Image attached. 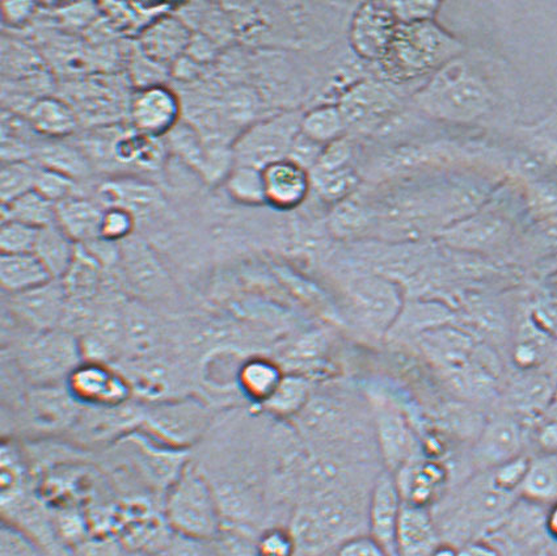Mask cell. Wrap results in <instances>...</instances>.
I'll return each instance as SVG.
<instances>
[{"label":"cell","mask_w":557,"mask_h":556,"mask_svg":"<svg viewBox=\"0 0 557 556\" xmlns=\"http://www.w3.org/2000/svg\"><path fill=\"white\" fill-rule=\"evenodd\" d=\"M147 423L159 436L169 438L172 443H185L194 440L205 424V412L195 403L182 401L175 405L157 407L152 410Z\"/></svg>","instance_id":"obj_18"},{"label":"cell","mask_w":557,"mask_h":556,"mask_svg":"<svg viewBox=\"0 0 557 556\" xmlns=\"http://www.w3.org/2000/svg\"><path fill=\"white\" fill-rule=\"evenodd\" d=\"M260 556H296L297 547L287 530L272 529L259 536Z\"/></svg>","instance_id":"obj_44"},{"label":"cell","mask_w":557,"mask_h":556,"mask_svg":"<svg viewBox=\"0 0 557 556\" xmlns=\"http://www.w3.org/2000/svg\"><path fill=\"white\" fill-rule=\"evenodd\" d=\"M100 195L109 208L125 209L133 215L150 212L162 201L157 189L139 182L108 183L102 185Z\"/></svg>","instance_id":"obj_28"},{"label":"cell","mask_w":557,"mask_h":556,"mask_svg":"<svg viewBox=\"0 0 557 556\" xmlns=\"http://www.w3.org/2000/svg\"><path fill=\"white\" fill-rule=\"evenodd\" d=\"M169 143L171 149L178 157L187 162L191 168L202 172L207 171L209 161L208 147L203 145L202 139L194 129V126L178 123L174 129L169 133Z\"/></svg>","instance_id":"obj_33"},{"label":"cell","mask_w":557,"mask_h":556,"mask_svg":"<svg viewBox=\"0 0 557 556\" xmlns=\"http://www.w3.org/2000/svg\"><path fill=\"white\" fill-rule=\"evenodd\" d=\"M556 341L544 332L530 317L518 330L515 343V361L521 370H543Z\"/></svg>","instance_id":"obj_27"},{"label":"cell","mask_w":557,"mask_h":556,"mask_svg":"<svg viewBox=\"0 0 557 556\" xmlns=\"http://www.w3.org/2000/svg\"><path fill=\"white\" fill-rule=\"evenodd\" d=\"M38 168L28 161L3 162L0 172V196L3 203L14 201L35 189Z\"/></svg>","instance_id":"obj_34"},{"label":"cell","mask_w":557,"mask_h":556,"mask_svg":"<svg viewBox=\"0 0 557 556\" xmlns=\"http://www.w3.org/2000/svg\"><path fill=\"white\" fill-rule=\"evenodd\" d=\"M546 528L550 536L557 540V502L548 510L546 516Z\"/></svg>","instance_id":"obj_54"},{"label":"cell","mask_w":557,"mask_h":556,"mask_svg":"<svg viewBox=\"0 0 557 556\" xmlns=\"http://www.w3.org/2000/svg\"><path fill=\"white\" fill-rule=\"evenodd\" d=\"M134 227V215L125 209L108 208L102 217L100 238L117 242L126 238Z\"/></svg>","instance_id":"obj_43"},{"label":"cell","mask_w":557,"mask_h":556,"mask_svg":"<svg viewBox=\"0 0 557 556\" xmlns=\"http://www.w3.org/2000/svg\"><path fill=\"white\" fill-rule=\"evenodd\" d=\"M35 189L51 202L59 203L74 196L75 182L73 177L62 174V172L40 168Z\"/></svg>","instance_id":"obj_42"},{"label":"cell","mask_w":557,"mask_h":556,"mask_svg":"<svg viewBox=\"0 0 557 556\" xmlns=\"http://www.w3.org/2000/svg\"><path fill=\"white\" fill-rule=\"evenodd\" d=\"M302 119L296 112L284 113L252 126L234 145L235 165L264 171L269 165L287 159Z\"/></svg>","instance_id":"obj_4"},{"label":"cell","mask_w":557,"mask_h":556,"mask_svg":"<svg viewBox=\"0 0 557 556\" xmlns=\"http://www.w3.org/2000/svg\"><path fill=\"white\" fill-rule=\"evenodd\" d=\"M440 545L437 527L426 508L403 503L398 539V556L431 555Z\"/></svg>","instance_id":"obj_17"},{"label":"cell","mask_w":557,"mask_h":556,"mask_svg":"<svg viewBox=\"0 0 557 556\" xmlns=\"http://www.w3.org/2000/svg\"><path fill=\"white\" fill-rule=\"evenodd\" d=\"M530 318L557 342V298L540 300L531 309Z\"/></svg>","instance_id":"obj_49"},{"label":"cell","mask_w":557,"mask_h":556,"mask_svg":"<svg viewBox=\"0 0 557 556\" xmlns=\"http://www.w3.org/2000/svg\"><path fill=\"white\" fill-rule=\"evenodd\" d=\"M457 556H499L497 549L484 542L471 541L458 548Z\"/></svg>","instance_id":"obj_53"},{"label":"cell","mask_w":557,"mask_h":556,"mask_svg":"<svg viewBox=\"0 0 557 556\" xmlns=\"http://www.w3.org/2000/svg\"><path fill=\"white\" fill-rule=\"evenodd\" d=\"M325 145L318 143V140L306 136L305 133L299 132L296 139H294L289 157L292 162L299 165L304 170L315 169L320 156L324 150Z\"/></svg>","instance_id":"obj_45"},{"label":"cell","mask_w":557,"mask_h":556,"mask_svg":"<svg viewBox=\"0 0 557 556\" xmlns=\"http://www.w3.org/2000/svg\"><path fill=\"white\" fill-rule=\"evenodd\" d=\"M76 249L78 246L63 232L59 223L38 230L34 254L51 279L62 280L66 276L74 263Z\"/></svg>","instance_id":"obj_21"},{"label":"cell","mask_w":557,"mask_h":556,"mask_svg":"<svg viewBox=\"0 0 557 556\" xmlns=\"http://www.w3.org/2000/svg\"><path fill=\"white\" fill-rule=\"evenodd\" d=\"M190 32L174 16L158 17L147 25L139 37L140 52L159 65H170L187 52Z\"/></svg>","instance_id":"obj_15"},{"label":"cell","mask_w":557,"mask_h":556,"mask_svg":"<svg viewBox=\"0 0 557 556\" xmlns=\"http://www.w3.org/2000/svg\"><path fill=\"white\" fill-rule=\"evenodd\" d=\"M67 293L61 280H51L34 291L11 296L15 314L38 332L55 330L66 312Z\"/></svg>","instance_id":"obj_12"},{"label":"cell","mask_w":557,"mask_h":556,"mask_svg":"<svg viewBox=\"0 0 557 556\" xmlns=\"http://www.w3.org/2000/svg\"><path fill=\"white\" fill-rule=\"evenodd\" d=\"M456 48L444 32L428 22L403 24L396 28L387 54L396 65L407 70H422L435 66L447 59Z\"/></svg>","instance_id":"obj_6"},{"label":"cell","mask_w":557,"mask_h":556,"mask_svg":"<svg viewBox=\"0 0 557 556\" xmlns=\"http://www.w3.org/2000/svg\"><path fill=\"white\" fill-rule=\"evenodd\" d=\"M28 119L32 129L50 138L70 136L76 127V116L72 107L55 98L37 100L30 107Z\"/></svg>","instance_id":"obj_26"},{"label":"cell","mask_w":557,"mask_h":556,"mask_svg":"<svg viewBox=\"0 0 557 556\" xmlns=\"http://www.w3.org/2000/svg\"><path fill=\"white\" fill-rule=\"evenodd\" d=\"M396 22L401 24H413L426 22L429 17L438 9L435 2H396L388 3Z\"/></svg>","instance_id":"obj_46"},{"label":"cell","mask_w":557,"mask_h":556,"mask_svg":"<svg viewBox=\"0 0 557 556\" xmlns=\"http://www.w3.org/2000/svg\"><path fill=\"white\" fill-rule=\"evenodd\" d=\"M376 436L387 471L399 472L416 459V438L405 417L392 408L376 413Z\"/></svg>","instance_id":"obj_14"},{"label":"cell","mask_w":557,"mask_h":556,"mask_svg":"<svg viewBox=\"0 0 557 556\" xmlns=\"http://www.w3.org/2000/svg\"><path fill=\"white\" fill-rule=\"evenodd\" d=\"M522 427L515 418L502 415L484 424L475 445L479 468L490 471L522 457Z\"/></svg>","instance_id":"obj_11"},{"label":"cell","mask_w":557,"mask_h":556,"mask_svg":"<svg viewBox=\"0 0 557 556\" xmlns=\"http://www.w3.org/2000/svg\"><path fill=\"white\" fill-rule=\"evenodd\" d=\"M57 223L75 243H91L100 239L104 210L92 201L70 197L55 206Z\"/></svg>","instance_id":"obj_19"},{"label":"cell","mask_w":557,"mask_h":556,"mask_svg":"<svg viewBox=\"0 0 557 556\" xmlns=\"http://www.w3.org/2000/svg\"><path fill=\"white\" fill-rule=\"evenodd\" d=\"M311 181L318 194L329 201L344 200L358 184V177L350 169L336 171L313 170Z\"/></svg>","instance_id":"obj_39"},{"label":"cell","mask_w":557,"mask_h":556,"mask_svg":"<svg viewBox=\"0 0 557 556\" xmlns=\"http://www.w3.org/2000/svg\"><path fill=\"white\" fill-rule=\"evenodd\" d=\"M403 497L393 472L384 471L376 478L368 505V534L380 543L388 556H398L399 519Z\"/></svg>","instance_id":"obj_7"},{"label":"cell","mask_w":557,"mask_h":556,"mask_svg":"<svg viewBox=\"0 0 557 556\" xmlns=\"http://www.w3.org/2000/svg\"><path fill=\"white\" fill-rule=\"evenodd\" d=\"M215 547L220 556H260L259 539L238 523L223 526L215 536Z\"/></svg>","instance_id":"obj_38"},{"label":"cell","mask_w":557,"mask_h":556,"mask_svg":"<svg viewBox=\"0 0 557 556\" xmlns=\"http://www.w3.org/2000/svg\"><path fill=\"white\" fill-rule=\"evenodd\" d=\"M307 395H309L307 383L299 376L287 375L284 376L271 398L264 403V406L269 411L280 415V417H289V415L302 410Z\"/></svg>","instance_id":"obj_36"},{"label":"cell","mask_w":557,"mask_h":556,"mask_svg":"<svg viewBox=\"0 0 557 556\" xmlns=\"http://www.w3.org/2000/svg\"><path fill=\"white\" fill-rule=\"evenodd\" d=\"M458 548L453 545H438L435 547L429 556H457Z\"/></svg>","instance_id":"obj_55"},{"label":"cell","mask_w":557,"mask_h":556,"mask_svg":"<svg viewBox=\"0 0 557 556\" xmlns=\"http://www.w3.org/2000/svg\"><path fill=\"white\" fill-rule=\"evenodd\" d=\"M396 28V18L388 4H364L358 11L351 34L358 53L370 59L386 55Z\"/></svg>","instance_id":"obj_13"},{"label":"cell","mask_w":557,"mask_h":556,"mask_svg":"<svg viewBox=\"0 0 557 556\" xmlns=\"http://www.w3.org/2000/svg\"><path fill=\"white\" fill-rule=\"evenodd\" d=\"M284 376L275 363L255 359L245 363L239 372V383L249 398L262 405L271 398Z\"/></svg>","instance_id":"obj_31"},{"label":"cell","mask_w":557,"mask_h":556,"mask_svg":"<svg viewBox=\"0 0 557 556\" xmlns=\"http://www.w3.org/2000/svg\"><path fill=\"white\" fill-rule=\"evenodd\" d=\"M398 482L403 503L425 508L435 490L444 481V471L437 465L412 461L395 477Z\"/></svg>","instance_id":"obj_25"},{"label":"cell","mask_w":557,"mask_h":556,"mask_svg":"<svg viewBox=\"0 0 557 556\" xmlns=\"http://www.w3.org/2000/svg\"><path fill=\"white\" fill-rule=\"evenodd\" d=\"M100 279V264L86 249L78 247L74 263L70 267L62 284L67 297L87 298L95 293Z\"/></svg>","instance_id":"obj_32"},{"label":"cell","mask_w":557,"mask_h":556,"mask_svg":"<svg viewBox=\"0 0 557 556\" xmlns=\"http://www.w3.org/2000/svg\"><path fill=\"white\" fill-rule=\"evenodd\" d=\"M419 104L434 118L465 123L490 110L491 94L462 63H451L419 95Z\"/></svg>","instance_id":"obj_1"},{"label":"cell","mask_w":557,"mask_h":556,"mask_svg":"<svg viewBox=\"0 0 557 556\" xmlns=\"http://www.w3.org/2000/svg\"><path fill=\"white\" fill-rule=\"evenodd\" d=\"M507 222L495 215H478L447 230L446 239L450 245L465 249H490L507 238Z\"/></svg>","instance_id":"obj_22"},{"label":"cell","mask_w":557,"mask_h":556,"mask_svg":"<svg viewBox=\"0 0 557 556\" xmlns=\"http://www.w3.org/2000/svg\"><path fill=\"white\" fill-rule=\"evenodd\" d=\"M42 168L62 172L70 177L86 174L88 165L86 158L79 151L65 145H49L40 150Z\"/></svg>","instance_id":"obj_40"},{"label":"cell","mask_w":557,"mask_h":556,"mask_svg":"<svg viewBox=\"0 0 557 556\" xmlns=\"http://www.w3.org/2000/svg\"><path fill=\"white\" fill-rule=\"evenodd\" d=\"M364 221L363 210L358 208L356 203L345 202L336 210L335 225L341 228L343 233H355L360 228Z\"/></svg>","instance_id":"obj_51"},{"label":"cell","mask_w":557,"mask_h":556,"mask_svg":"<svg viewBox=\"0 0 557 556\" xmlns=\"http://www.w3.org/2000/svg\"><path fill=\"white\" fill-rule=\"evenodd\" d=\"M516 505V492L499 487L492 472L479 477L467 485L460 495L456 515L449 523V532L467 542L466 535L475 530L491 527V523L507 516Z\"/></svg>","instance_id":"obj_5"},{"label":"cell","mask_w":557,"mask_h":556,"mask_svg":"<svg viewBox=\"0 0 557 556\" xmlns=\"http://www.w3.org/2000/svg\"><path fill=\"white\" fill-rule=\"evenodd\" d=\"M351 156V147L345 139H335L326 144L320 156L318 171H336L345 169Z\"/></svg>","instance_id":"obj_47"},{"label":"cell","mask_w":557,"mask_h":556,"mask_svg":"<svg viewBox=\"0 0 557 556\" xmlns=\"http://www.w3.org/2000/svg\"><path fill=\"white\" fill-rule=\"evenodd\" d=\"M81 361L82 348L75 336L57 329L41 331L24 345L21 354L23 372L37 387L67 381Z\"/></svg>","instance_id":"obj_3"},{"label":"cell","mask_w":557,"mask_h":556,"mask_svg":"<svg viewBox=\"0 0 557 556\" xmlns=\"http://www.w3.org/2000/svg\"><path fill=\"white\" fill-rule=\"evenodd\" d=\"M350 300L360 321L373 330H383L399 316L401 299L393 283L364 277L350 287Z\"/></svg>","instance_id":"obj_9"},{"label":"cell","mask_w":557,"mask_h":556,"mask_svg":"<svg viewBox=\"0 0 557 556\" xmlns=\"http://www.w3.org/2000/svg\"><path fill=\"white\" fill-rule=\"evenodd\" d=\"M53 279L35 254L2 255L0 283L4 292L14 296L36 289Z\"/></svg>","instance_id":"obj_23"},{"label":"cell","mask_w":557,"mask_h":556,"mask_svg":"<svg viewBox=\"0 0 557 556\" xmlns=\"http://www.w3.org/2000/svg\"><path fill=\"white\" fill-rule=\"evenodd\" d=\"M389 106L392 98L386 89L373 83H362L344 96L338 110L345 124L360 125L381 118V114L388 111Z\"/></svg>","instance_id":"obj_24"},{"label":"cell","mask_w":557,"mask_h":556,"mask_svg":"<svg viewBox=\"0 0 557 556\" xmlns=\"http://www.w3.org/2000/svg\"><path fill=\"white\" fill-rule=\"evenodd\" d=\"M520 494L531 503L557 502V457L531 459Z\"/></svg>","instance_id":"obj_30"},{"label":"cell","mask_w":557,"mask_h":556,"mask_svg":"<svg viewBox=\"0 0 557 556\" xmlns=\"http://www.w3.org/2000/svg\"><path fill=\"white\" fill-rule=\"evenodd\" d=\"M550 283H553V298H557V272L555 273V276L553 280H550Z\"/></svg>","instance_id":"obj_56"},{"label":"cell","mask_w":557,"mask_h":556,"mask_svg":"<svg viewBox=\"0 0 557 556\" xmlns=\"http://www.w3.org/2000/svg\"><path fill=\"white\" fill-rule=\"evenodd\" d=\"M171 556H220L215 545L208 540L190 539V536L178 535L172 543Z\"/></svg>","instance_id":"obj_50"},{"label":"cell","mask_w":557,"mask_h":556,"mask_svg":"<svg viewBox=\"0 0 557 556\" xmlns=\"http://www.w3.org/2000/svg\"><path fill=\"white\" fill-rule=\"evenodd\" d=\"M131 116L137 132L159 138L178 124L181 103L170 88L160 85L143 88L132 100Z\"/></svg>","instance_id":"obj_10"},{"label":"cell","mask_w":557,"mask_h":556,"mask_svg":"<svg viewBox=\"0 0 557 556\" xmlns=\"http://www.w3.org/2000/svg\"><path fill=\"white\" fill-rule=\"evenodd\" d=\"M55 206L57 203L34 189L15 198L14 201L3 203L2 222L15 221L41 230L57 223Z\"/></svg>","instance_id":"obj_29"},{"label":"cell","mask_w":557,"mask_h":556,"mask_svg":"<svg viewBox=\"0 0 557 556\" xmlns=\"http://www.w3.org/2000/svg\"><path fill=\"white\" fill-rule=\"evenodd\" d=\"M5 22L18 24L27 21L35 11V4L30 2H4L2 4Z\"/></svg>","instance_id":"obj_52"},{"label":"cell","mask_w":557,"mask_h":556,"mask_svg":"<svg viewBox=\"0 0 557 556\" xmlns=\"http://www.w3.org/2000/svg\"><path fill=\"white\" fill-rule=\"evenodd\" d=\"M332 556H388L369 534L356 535L342 543Z\"/></svg>","instance_id":"obj_48"},{"label":"cell","mask_w":557,"mask_h":556,"mask_svg":"<svg viewBox=\"0 0 557 556\" xmlns=\"http://www.w3.org/2000/svg\"><path fill=\"white\" fill-rule=\"evenodd\" d=\"M38 230L15 221L2 222L0 248L2 255L34 254Z\"/></svg>","instance_id":"obj_41"},{"label":"cell","mask_w":557,"mask_h":556,"mask_svg":"<svg viewBox=\"0 0 557 556\" xmlns=\"http://www.w3.org/2000/svg\"><path fill=\"white\" fill-rule=\"evenodd\" d=\"M509 388L511 405L524 413H546L557 390V381L544 370H521Z\"/></svg>","instance_id":"obj_20"},{"label":"cell","mask_w":557,"mask_h":556,"mask_svg":"<svg viewBox=\"0 0 557 556\" xmlns=\"http://www.w3.org/2000/svg\"><path fill=\"white\" fill-rule=\"evenodd\" d=\"M344 126L345 121L338 108L320 107L304 116L300 132L325 145L337 139Z\"/></svg>","instance_id":"obj_35"},{"label":"cell","mask_w":557,"mask_h":556,"mask_svg":"<svg viewBox=\"0 0 557 556\" xmlns=\"http://www.w3.org/2000/svg\"><path fill=\"white\" fill-rule=\"evenodd\" d=\"M230 194L240 202L259 203L265 201L264 174L261 170L235 165L227 178Z\"/></svg>","instance_id":"obj_37"},{"label":"cell","mask_w":557,"mask_h":556,"mask_svg":"<svg viewBox=\"0 0 557 556\" xmlns=\"http://www.w3.org/2000/svg\"><path fill=\"white\" fill-rule=\"evenodd\" d=\"M166 516L178 535L215 540L222 521L213 492L194 470L184 471L172 489Z\"/></svg>","instance_id":"obj_2"},{"label":"cell","mask_w":557,"mask_h":556,"mask_svg":"<svg viewBox=\"0 0 557 556\" xmlns=\"http://www.w3.org/2000/svg\"><path fill=\"white\" fill-rule=\"evenodd\" d=\"M66 382L75 400L89 406H123L131 394L129 383L98 361L81 363Z\"/></svg>","instance_id":"obj_8"},{"label":"cell","mask_w":557,"mask_h":556,"mask_svg":"<svg viewBox=\"0 0 557 556\" xmlns=\"http://www.w3.org/2000/svg\"><path fill=\"white\" fill-rule=\"evenodd\" d=\"M262 174H264L265 201L275 208L297 207L304 201L310 188L307 171L290 159L269 165Z\"/></svg>","instance_id":"obj_16"}]
</instances>
